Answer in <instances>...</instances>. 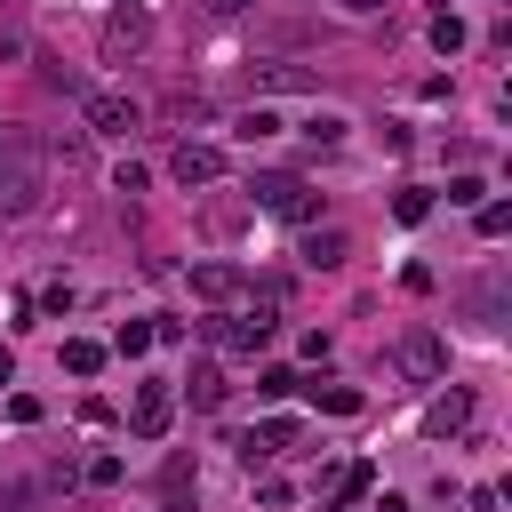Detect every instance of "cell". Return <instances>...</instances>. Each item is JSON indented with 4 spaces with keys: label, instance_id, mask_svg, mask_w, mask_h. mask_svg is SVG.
I'll return each mask as SVG.
<instances>
[{
    "label": "cell",
    "instance_id": "obj_1",
    "mask_svg": "<svg viewBox=\"0 0 512 512\" xmlns=\"http://www.w3.org/2000/svg\"><path fill=\"white\" fill-rule=\"evenodd\" d=\"M248 192H256V208L280 216V224H312V216H320V192H312L304 176H256Z\"/></svg>",
    "mask_w": 512,
    "mask_h": 512
},
{
    "label": "cell",
    "instance_id": "obj_2",
    "mask_svg": "<svg viewBox=\"0 0 512 512\" xmlns=\"http://www.w3.org/2000/svg\"><path fill=\"white\" fill-rule=\"evenodd\" d=\"M80 120H88V136H128V128L144 120V104L120 96V88H88V96H80Z\"/></svg>",
    "mask_w": 512,
    "mask_h": 512
},
{
    "label": "cell",
    "instance_id": "obj_3",
    "mask_svg": "<svg viewBox=\"0 0 512 512\" xmlns=\"http://www.w3.org/2000/svg\"><path fill=\"white\" fill-rule=\"evenodd\" d=\"M168 424H176V392H168V384H144V392L128 400V432H136V440H168Z\"/></svg>",
    "mask_w": 512,
    "mask_h": 512
},
{
    "label": "cell",
    "instance_id": "obj_4",
    "mask_svg": "<svg viewBox=\"0 0 512 512\" xmlns=\"http://www.w3.org/2000/svg\"><path fill=\"white\" fill-rule=\"evenodd\" d=\"M40 208V168H32V152L24 160H0V224L8 216H32Z\"/></svg>",
    "mask_w": 512,
    "mask_h": 512
},
{
    "label": "cell",
    "instance_id": "obj_5",
    "mask_svg": "<svg viewBox=\"0 0 512 512\" xmlns=\"http://www.w3.org/2000/svg\"><path fill=\"white\" fill-rule=\"evenodd\" d=\"M144 40H152V16H144V8H112V16H104V64H128Z\"/></svg>",
    "mask_w": 512,
    "mask_h": 512
},
{
    "label": "cell",
    "instance_id": "obj_6",
    "mask_svg": "<svg viewBox=\"0 0 512 512\" xmlns=\"http://www.w3.org/2000/svg\"><path fill=\"white\" fill-rule=\"evenodd\" d=\"M168 176H176L184 192H192V184H216V176H224V152H216V144H176Z\"/></svg>",
    "mask_w": 512,
    "mask_h": 512
},
{
    "label": "cell",
    "instance_id": "obj_7",
    "mask_svg": "<svg viewBox=\"0 0 512 512\" xmlns=\"http://www.w3.org/2000/svg\"><path fill=\"white\" fill-rule=\"evenodd\" d=\"M400 368H408L416 384H432V376L448 368V344H440L432 328H416V336H400Z\"/></svg>",
    "mask_w": 512,
    "mask_h": 512
},
{
    "label": "cell",
    "instance_id": "obj_8",
    "mask_svg": "<svg viewBox=\"0 0 512 512\" xmlns=\"http://www.w3.org/2000/svg\"><path fill=\"white\" fill-rule=\"evenodd\" d=\"M272 328H280V320H272V304H256V312H240V320H224L216 336H224L232 352H264V336H272Z\"/></svg>",
    "mask_w": 512,
    "mask_h": 512
},
{
    "label": "cell",
    "instance_id": "obj_9",
    "mask_svg": "<svg viewBox=\"0 0 512 512\" xmlns=\"http://www.w3.org/2000/svg\"><path fill=\"white\" fill-rule=\"evenodd\" d=\"M464 424H472V392H440V400L424 408V432H432V440H448V432H464Z\"/></svg>",
    "mask_w": 512,
    "mask_h": 512
},
{
    "label": "cell",
    "instance_id": "obj_10",
    "mask_svg": "<svg viewBox=\"0 0 512 512\" xmlns=\"http://www.w3.org/2000/svg\"><path fill=\"white\" fill-rule=\"evenodd\" d=\"M304 264H312V272L344 264V232H336V224H312V232H304Z\"/></svg>",
    "mask_w": 512,
    "mask_h": 512
},
{
    "label": "cell",
    "instance_id": "obj_11",
    "mask_svg": "<svg viewBox=\"0 0 512 512\" xmlns=\"http://www.w3.org/2000/svg\"><path fill=\"white\" fill-rule=\"evenodd\" d=\"M192 296L224 304V296H240V272H232V264H192Z\"/></svg>",
    "mask_w": 512,
    "mask_h": 512
},
{
    "label": "cell",
    "instance_id": "obj_12",
    "mask_svg": "<svg viewBox=\"0 0 512 512\" xmlns=\"http://www.w3.org/2000/svg\"><path fill=\"white\" fill-rule=\"evenodd\" d=\"M104 368V344H88V336H64V376H96Z\"/></svg>",
    "mask_w": 512,
    "mask_h": 512
},
{
    "label": "cell",
    "instance_id": "obj_13",
    "mask_svg": "<svg viewBox=\"0 0 512 512\" xmlns=\"http://www.w3.org/2000/svg\"><path fill=\"white\" fill-rule=\"evenodd\" d=\"M184 400H192V408H224V376L200 360V368H192V384H184Z\"/></svg>",
    "mask_w": 512,
    "mask_h": 512
},
{
    "label": "cell",
    "instance_id": "obj_14",
    "mask_svg": "<svg viewBox=\"0 0 512 512\" xmlns=\"http://www.w3.org/2000/svg\"><path fill=\"white\" fill-rule=\"evenodd\" d=\"M464 40H472V32H464V16H448V8H440V16H432V48H440V56H456Z\"/></svg>",
    "mask_w": 512,
    "mask_h": 512
},
{
    "label": "cell",
    "instance_id": "obj_15",
    "mask_svg": "<svg viewBox=\"0 0 512 512\" xmlns=\"http://www.w3.org/2000/svg\"><path fill=\"white\" fill-rule=\"evenodd\" d=\"M112 352H120V360H136V352H152V320H120V336H112Z\"/></svg>",
    "mask_w": 512,
    "mask_h": 512
},
{
    "label": "cell",
    "instance_id": "obj_16",
    "mask_svg": "<svg viewBox=\"0 0 512 512\" xmlns=\"http://www.w3.org/2000/svg\"><path fill=\"white\" fill-rule=\"evenodd\" d=\"M472 224H480V240H496V232H512V208H504V200H480Z\"/></svg>",
    "mask_w": 512,
    "mask_h": 512
},
{
    "label": "cell",
    "instance_id": "obj_17",
    "mask_svg": "<svg viewBox=\"0 0 512 512\" xmlns=\"http://www.w3.org/2000/svg\"><path fill=\"white\" fill-rule=\"evenodd\" d=\"M312 400H320L328 416H352V408H360V392H352V384H312Z\"/></svg>",
    "mask_w": 512,
    "mask_h": 512
},
{
    "label": "cell",
    "instance_id": "obj_18",
    "mask_svg": "<svg viewBox=\"0 0 512 512\" xmlns=\"http://www.w3.org/2000/svg\"><path fill=\"white\" fill-rule=\"evenodd\" d=\"M344 128H352V120H344V112H312V120H304V136H312V144H336V136H344Z\"/></svg>",
    "mask_w": 512,
    "mask_h": 512
},
{
    "label": "cell",
    "instance_id": "obj_19",
    "mask_svg": "<svg viewBox=\"0 0 512 512\" xmlns=\"http://www.w3.org/2000/svg\"><path fill=\"white\" fill-rule=\"evenodd\" d=\"M392 216H400V224H424V216H432V192H416V184H408V192L392 200Z\"/></svg>",
    "mask_w": 512,
    "mask_h": 512
},
{
    "label": "cell",
    "instance_id": "obj_20",
    "mask_svg": "<svg viewBox=\"0 0 512 512\" xmlns=\"http://www.w3.org/2000/svg\"><path fill=\"white\" fill-rule=\"evenodd\" d=\"M296 384H304V376H296V368H264V376H256V392H264V400H288V392H296Z\"/></svg>",
    "mask_w": 512,
    "mask_h": 512
},
{
    "label": "cell",
    "instance_id": "obj_21",
    "mask_svg": "<svg viewBox=\"0 0 512 512\" xmlns=\"http://www.w3.org/2000/svg\"><path fill=\"white\" fill-rule=\"evenodd\" d=\"M368 480H376L368 464H344V472H336V504H352V496H368Z\"/></svg>",
    "mask_w": 512,
    "mask_h": 512
},
{
    "label": "cell",
    "instance_id": "obj_22",
    "mask_svg": "<svg viewBox=\"0 0 512 512\" xmlns=\"http://www.w3.org/2000/svg\"><path fill=\"white\" fill-rule=\"evenodd\" d=\"M272 128H280V112H264V104H256V112H240V136H248V144H256V136H272Z\"/></svg>",
    "mask_w": 512,
    "mask_h": 512
},
{
    "label": "cell",
    "instance_id": "obj_23",
    "mask_svg": "<svg viewBox=\"0 0 512 512\" xmlns=\"http://www.w3.org/2000/svg\"><path fill=\"white\" fill-rule=\"evenodd\" d=\"M448 200H456V208H480V200H488V184H480V176H456V184H448Z\"/></svg>",
    "mask_w": 512,
    "mask_h": 512
},
{
    "label": "cell",
    "instance_id": "obj_24",
    "mask_svg": "<svg viewBox=\"0 0 512 512\" xmlns=\"http://www.w3.org/2000/svg\"><path fill=\"white\" fill-rule=\"evenodd\" d=\"M24 152H32V136H24L16 120H0V160H24Z\"/></svg>",
    "mask_w": 512,
    "mask_h": 512
},
{
    "label": "cell",
    "instance_id": "obj_25",
    "mask_svg": "<svg viewBox=\"0 0 512 512\" xmlns=\"http://www.w3.org/2000/svg\"><path fill=\"white\" fill-rule=\"evenodd\" d=\"M88 488H120V456H96L88 464Z\"/></svg>",
    "mask_w": 512,
    "mask_h": 512
},
{
    "label": "cell",
    "instance_id": "obj_26",
    "mask_svg": "<svg viewBox=\"0 0 512 512\" xmlns=\"http://www.w3.org/2000/svg\"><path fill=\"white\" fill-rule=\"evenodd\" d=\"M376 512H408V496H376Z\"/></svg>",
    "mask_w": 512,
    "mask_h": 512
},
{
    "label": "cell",
    "instance_id": "obj_27",
    "mask_svg": "<svg viewBox=\"0 0 512 512\" xmlns=\"http://www.w3.org/2000/svg\"><path fill=\"white\" fill-rule=\"evenodd\" d=\"M344 8H352V16H376V8H384V0H344Z\"/></svg>",
    "mask_w": 512,
    "mask_h": 512
},
{
    "label": "cell",
    "instance_id": "obj_28",
    "mask_svg": "<svg viewBox=\"0 0 512 512\" xmlns=\"http://www.w3.org/2000/svg\"><path fill=\"white\" fill-rule=\"evenodd\" d=\"M208 8H216V16H240V8H248V0H208Z\"/></svg>",
    "mask_w": 512,
    "mask_h": 512
},
{
    "label": "cell",
    "instance_id": "obj_29",
    "mask_svg": "<svg viewBox=\"0 0 512 512\" xmlns=\"http://www.w3.org/2000/svg\"><path fill=\"white\" fill-rule=\"evenodd\" d=\"M0 384H16V360H8V344H0Z\"/></svg>",
    "mask_w": 512,
    "mask_h": 512
}]
</instances>
